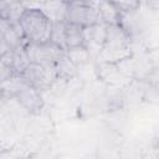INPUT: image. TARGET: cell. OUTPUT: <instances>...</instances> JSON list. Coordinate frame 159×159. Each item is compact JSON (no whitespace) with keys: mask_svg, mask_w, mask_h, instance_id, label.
I'll use <instances>...</instances> for the list:
<instances>
[{"mask_svg":"<svg viewBox=\"0 0 159 159\" xmlns=\"http://www.w3.org/2000/svg\"><path fill=\"white\" fill-rule=\"evenodd\" d=\"M133 55L128 31L120 24L107 25L104 42L96 55L97 62L118 63Z\"/></svg>","mask_w":159,"mask_h":159,"instance_id":"6da1fadb","label":"cell"},{"mask_svg":"<svg viewBox=\"0 0 159 159\" xmlns=\"http://www.w3.org/2000/svg\"><path fill=\"white\" fill-rule=\"evenodd\" d=\"M27 42L42 43L51 39L53 20L41 9L26 7L19 20Z\"/></svg>","mask_w":159,"mask_h":159,"instance_id":"7a4b0ae2","label":"cell"},{"mask_svg":"<svg viewBox=\"0 0 159 159\" xmlns=\"http://www.w3.org/2000/svg\"><path fill=\"white\" fill-rule=\"evenodd\" d=\"M65 20L82 26L99 22L97 0H71L66 2Z\"/></svg>","mask_w":159,"mask_h":159,"instance_id":"3957f363","label":"cell"},{"mask_svg":"<svg viewBox=\"0 0 159 159\" xmlns=\"http://www.w3.org/2000/svg\"><path fill=\"white\" fill-rule=\"evenodd\" d=\"M24 81L39 91H47L53 80L57 77L53 66H43L36 62H31L21 73Z\"/></svg>","mask_w":159,"mask_h":159,"instance_id":"277c9868","label":"cell"},{"mask_svg":"<svg viewBox=\"0 0 159 159\" xmlns=\"http://www.w3.org/2000/svg\"><path fill=\"white\" fill-rule=\"evenodd\" d=\"M25 47L31 62H36L43 66H53L56 61L65 53V50L51 40L42 43L27 42Z\"/></svg>","mask_w":159,"mask_h":159,"instance_id":"5b68a950","label":"cell"},{"mask_svg":"<svg viewBox=\"0 0 159 159\" xmlns=\"http://www.w3.org/2000/svg\"><path fill=\"white\" fill-rule=\"evenodd\" d=\"M97 78L106 86H119L125 87L133 78H129L119 68L118 63L113 62H97L96 65Z\"/></svg>","mask_w":159,"mask_h":159,"instance_id":"8992f818","label":"cell"},{"mask_svg":"<svg viewBox=\"0 0 159 159\" xmlns=\"http://www.w3.org/2000/svg\"><path fill=\"white\" fill-rule=\"evenodd\" d=\"M14 98L25 111L30 113H37L43 107V98L41 96V91L32 86H29L27 83L14 96Z\"/></svg>","mask_w":159,"mask_h":159,"instance_id":"52a82bcc","label":"cell"},{"mask_svg":"<svg viewBox=\"0 0 159 159\" xmlns=\"http://www.w3.org/2000/svg\"><path fill=\"white\" fill-rule=\"evenodd\" d=\"M97 9L99 20L106 25L122 24L124 14L119 10L114 0H97Z\"/></svg>","mask_w":159,"mask_h":159,"instance_id":"ba28073f","label":"cell"},{"mask_svg":"<svg viewBox=\"0 0 159 159\" xmlns=\"http://www.w3.org/2000/svg\"><path fill=\"white\" fill-rule=\"evenodd\" d=\"M65 34H66V45L68 47L86 46L84 41V26L68 22L65 20ZM66 48V50H67Z\"/></svg>","mask_w":159,"mask_h":159,"instance_id":"9c48e42d","label":"cell"},{"mask_svg":"<svg viewBox=\"0 0 159 159\" xmlns=\"http://www.w3.org/2000/svg\"><path fill=\"white\" fill-rule=\"evenodd\" d=\"M104 99L108 111H117L124 104V87L119 86H106Z\"/></svg>","mask_w":159,"mask_h":159,"instance_id":"30bf717a","label":"cell"},{"mask_svg":"<svg viewBox=\"0 0 159 159\" xmlns=\"http://www.w3.org/2000/svg\"><path fill=\"white\" fill-rule=\"evenodd\" d=\"M78 66H76L67 56L66 53H63L55 63V71L56 75L58 77L66 78V80H71L73 77H77L78 75Z\"/></svg>","mask_w":159,"mask_h":159,"instance_id":"8fae6325","label":"cell"},{"mask_svg":"<svg viewBox=\"0 0 159 159\" xmlns=\"http://www.w3.org/2000/svg\"><path fill=\"white\" fill-rule=\"evenodd\" d=\"M66 56L78 67H82L83 65L88 63L91 60V51L87 46H76V47H68L65 51Z\"/></svg>","mask_w":159,"mask_h":159,"instance_id":"7c38bea8","label":"cell"},{"mask_svg":"<svg viewBox=\"0 0 159 159\" xmlns=\"http://www.w3.org/2000/svg\"><path fill=\"white\" fill-rule=\"evenodd\" d=\"M12 51H14V71L16 75H21L22 71L31 63V60L29 57L25 45L19 46Z\"/></svg>","mask_w":159,"mask_h":159,"instance_id":"4fadbf2b","label":"cell"},{"mask_svg":"<svg viewBox=\"0 0 159 159\" xmlns=\"http://www.w3.org/2000/svg\"><path fill=\"white\" fill-rule=\"evenodd\" d=\"M50 40L66 51L67 45H66V34H65V20L53 21V29Z\"/></svg>","mask_w":159,"mask_h":159,"instance_id":"5bb4252c","label":"cell"},{"mask_svg":"<svg viewBox=\"0 0 159 159\" xmlns=\"http://www.w3.org/2000/svg\"><path fill=\"white\" fill-rule=\"evenodd\" d=\"M114 1L123 14L137 11L140 7V2H142V0H114Z\"/></svg>","mask_w":159,"mask_h":159,"instance_id":"9a60e30c","label":"cell"},{"mask_svg":"<svg viewBox=\"0 0 159 159\" xmlns=\"http://www.w3.org/2000/svg\"><path fill=\"white\" fill-rule=\"evenodd\" d=\"M147 5L152 10H159V0H147Z\"/></svg>","mask_w":159,"mask_h":159,"instance_id":"2e32d148","label":"cell"}]
</instances>
